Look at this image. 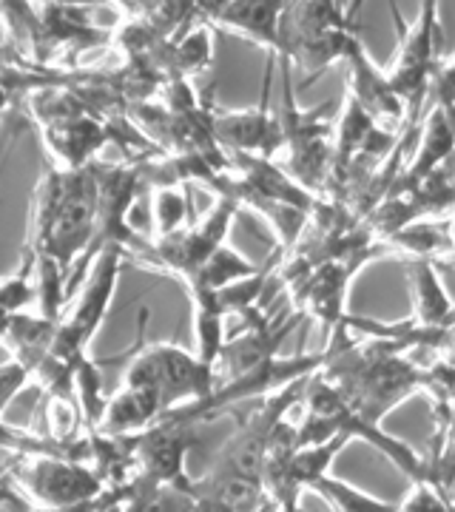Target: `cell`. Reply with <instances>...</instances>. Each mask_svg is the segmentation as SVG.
<instances>
[{
  "label": "cell",
  "instance_id": "obj_1",
  "mask_svg": "<svg viewBox=\"0 0 455 512\" xmlns=\"http://www.w3.org/2000/svg\"><path fill=\"white\" fill-rule=\"evenodd\" d=\"M325 365L319 376L342 396V402L367 424L382 421L427 384V365L410 362V348L396 339L364 336L359 342L350 325L328 333Z\"/></svg>",
  "mask_w": 455,
  "mask_h": 512
},
{
  "label": "cell",
  "instance_id": "obj_2",
  "mask_svg": "<svg viewBox=\"0 0 455 512\" xmlns=\"http://www.w3.org/2000/svg\"><path fill=\"white\" fill-rule=\"evenodd\" d=\"M97 231V177L94 168H57L40 171L32 220L23 256L49 262L69 279L66 291L72 299L86 279V259ZM69 305V302H66Z\"/></svg>",
  "mask_w": 455,
  "mask_h": 512
},
{
  "label": "cell",
  "instance_id": "obj_3",
  "mask_svg": "<svg viewBox=\"0 0 455 512\" xmlns=\"http://www.w3.org/2000/svg\"><path fill=\"white\" fill-rule=\"evenodd\" d=\"M123 384L148 390L163 407V416H168L208 402L217 390V376L194 350L174 342H151L131 353Z\"/></svg>",
  "mask_w": 455,
  "mask_h": 512
},
{
  "label": "cell",
  "instance_id": "obj_4",
  "mask_svg": "<svg viewBox=\"0 0 455 512\" xmlns=\"http://www.w3.org/2000/svg\"><path fill=\"white\" fill-rule=\"evenodd\" d=\"M123 262H126V254L120 248H106L97 256L89 276L83 279V285L77 288V293L69 299V305L57 319L55 339H52V348L46 356L69 367L72 373H77L80 362L89 359L91 339L97 336V330L103 328V322L109 316L117 282L123 274Z\"/></svg>",
  "mask_w": 455,
  "mask_h": 512
},
{
  "label": "cell",
  "instance_id": "obj_5",
  "mask_svg": "<svg viewBox=\"0 0 455 512\" xmlns=\"http://www.w3.org/2000/svg\"><path fill=\"white\" fill-rule=\"evenodd\" d=\"M282 72V111L279 123L285 134V171L310 194H322L333 157V120L328 109H299L293 94V66L276 60Z\"/></svg>",
  "mask_w": 455,
  "mask_h": 512
},
{
  "label": "cell",
  "instance_id": "obj_6",
  "mask_svg": "<svg viewBox=\"0 0 455 512\" xmlns=\"http://www.w3.org/2000/svg\"><path fill=\"white\" fill-rule=\"evenodd\" d=\"M3 476L40 510H74L109 490L91 467L55 453H15Z\"/></svg>",
  "mask_w": 455,
  "mask_h": 512
},
{
  "label": "cell",
  "instance_id": "obj_7",
  "mask_svg": "<svg viewBox=\"0 0 455 512\" xmlns=\"http://www.w3.org/2000/svg\"><path fill=\"white\" fill-rule=\"evenodd\" d=\"M239 205L228 197H217L208 217H200L182 228L177 234L165 239H148L146 251L134 262L143 265L154 274H165L177 282H185L200 271L202 265L217 254L219 248L228 242V234L234 228Z\"/></svg>",
  "mask_w": 455,
  "mask_h": 512
},
{
  "label": "cell",
  "instance_id": "obj_8",
  "mask_svg": "<svg viewBox=\"0 0 455 512\" xmlns=\"http://www.w3.org/2000/svg\"><path fill=\"white\" fill-rule=\"evenodd\" d=\"M393 23L399 29V52L396 63L387 72V80L393 86V92L399 94V100L407 106L410 126H419V111L424 100L430 97V83L436 77L438 63V3L436 0H424L421 3L419 18L413 23H404L399 12H393Z\"/></svg>",
  "mask_w": 455,
  "mask_h": 512
},
{
  "label": "cell",
  "instance_id": "obj_9",
  "mask_svg": "<svg viewBox=\"0 0 455 512\" xmlns=\"http://www.w3.org/2000/svg\"><path fill=\"white\" fill-rule=\"evenodd\" d=\"M197 441L200 433L194 421L182 419L177 413L157 419L148 430L131 436L134 478L188 498L194 478L185 473V458L197 447Z\"/></svg>",
  "mask_w": 455,
  "mask_h": 512
},
{
  "label": "cell",
  "instance_id": "obj_10",
  "mask_svg": "<svg viewBox=\"0 0 455 512\" xmlns=\"http://www.w3.org/2000/svg\"><path fill=\"white\" fill-rule=\"evenodd\" d=\"M273 63H276V57L268 55L262 97H259V103H256L254 109H219L217 103H214L211 131H214V140L228 154H248V157L276 160V154L285 146L279 114H273L271 109Z\"/></svg>",
  "mask_w": 455,
  "mask_h": 512
},
{
  "label": "cell",
  "instance_id": "obj_11",
  "mask_svg": "<svg viewBox=\"0 0 455 512\" xmlns=\"http://www.w3.org/2000/svg\"><path fill=\"white\" fill-rule=\"evenodd\" d=\"M197 18L214 32H231L265 49V55L279 52V18L282 0H208L197 3Z\"/></svg>",
  "mask_w": 455,
  "mask_h": 512
},
{
  "label": "cell",
  "instance_id": "obj_12",
  "mask_svg": "<svg viewBox=\"0 0 455 512\" xmlns=\"http://www.w3.org/2000/svg\"><path fill=\"white\" fill-rule=\"evenodd\" d=\"M347 69H350V83H347V97L356 100V106L384 131L390 134H404V128H410L407 106L399 100V94L393 92L387 72H382L364 49L359 40L350 55H347Z\"/></svg>",
  "mask_w": 455,
  "mask_h": 512
},
{
  "label": "cell",
  "instance_id": "obj_13",
  "mask_svg": "<svg viewBox=\"0 0 455 512\" xmlns=\"http://www.w3.org/2000/svg\"><path fill=\"white\" fill-rule=\"evenodd\" d=\"M413 157L407 160L404 171L399 174V180L393 183L390 191L396 188H410V185L421 183L424 177H430L436 168H441L444 163H450L455 157V131L447 111L430 109V114L424 117V123L419 126V134H416V143H413ZM387 191V194H390Z\"/></svg>",
  "mask_w": 455,
  "mask_h": 512
},
{
  "label": "cell",
  "instance_id": "obj_14",
  "mask_svg": "<svg viewBox=\"0 0 455 512\" xmlns=\"http://www.w3.org/2000/svg\"><path fill=\"white\" fill-rule=\"evenodd\" d=\"M407 276L413 285V316L407 322L419 330H447L455 325V302L441 282L436 262L407 259Z\"/></svg>",
  "mask_w": 455,
  "mask_h": 512
},
{
  "label": "cell",
  "instance_id": "obj_15",
  "mask_svg": "<svg viewBox=\"0 0 455 512\" xmlns=\"http://www.w3.org/2000/svg\"><path fill=\"white\" fill-rule=\"evenodd\" d=\"M157 419H163V407L148 390L120 384V390L106 396L94 430L103 436H137Z\"/></svg>",
  "mask_w": 455,
  "mask_h": 512
},
{
  "label": "cell",
  "instance_id": "obj_16",
  "mask_svg": "<svg viewBox=\"0 0 455 512\" xmlns=\"http://www.w3.org/2000/svg\"><path fill=\"white\" fill-rule=\"evenodd\" d=\"M197 208H194V194L188 183L154 185L151 188V237L165 239L197 222Z\"/></svg>",
  "mask_w": 455,
  "mask_h": 512
},
{
  "label": "cell",
  "instance_id": "obj_17",
  "mask_svg": "<svg viewBox=\"0 0 455 512\" xmlns=\"http://www.w3.org/2000/svg\"><path fill=\"white\" fill-rule=\"evenodd\" d=\"M262 268H265V262H262V265H256V262L245 259V256L239 254V251H234V248L225 242L217 254L211 256V259L202 265L197 274L182 282V288H185V291H188V288L219 291V288H228V285H234V282L251 279V276L259 274Z\"/></svg>",
  "mask_w": 455,
  "mask_h": 512
},
{
  "label": "cell",
  "instance_id": "obj_18",
  "mask_svg": "<svg viewBox=\"0 0 455 512\" xmlns=\"http://www.w3.org/2000/svg\"><path fill=\"white\" fill-rule=\"evenodd\" d=\"M433 439H430V456L427 461V476L438 484L444 493H453L455 487V402L447 416L433 419Z\"/></svg>",
  "mask_w": 455,
  "mask_h": 512
},
{
  "label": "cell",
  "instance_id": "obj_19",
  "mask_svg": "<svg viewBox=\"0 0 455 512\" xmlns=\"http://www.w3.org/2000/svg\"><path fill=\"white\" fill-rule=\"evenodd\" d=\"M310 490L319 495V498H325V504H328L330 512H399L396 504L382 501V498H376V495L364 493V490L347 484L342 478H333L330 473L319 478Z\"/></svg>",
  "mask_w": 455,
  "mask_h": 512
},
{
  "label": "cell",
  "instance_id": "obj_20",
  "mask_svg": "<svg viewBox=\"0 0 455 512\" xmlns=\"http://www.w3.org/2000/svg\"><path fill=\"white\" fill-rule=\"evenodd\" d=\"M100 512H168L165 490L134 478L126 487H109V501Z\"/></svg>",
  "mask_w": 455,
  "mask_h": 512
},
{
  "label": "cell",
  "instance_id": "obj_21",
  "mask_svg": "<svg viewBox=\"0 0 455 512\" xmlns=\"http://www.w3.org/2000/svg\"><path fill=\"white\" fill-rule=\"evenodd\" d=\"M413 490L396 504L399 512H453V493H444L433 481H410Z\"/></svg>",
  "mask_w": 455,
  "mask_h": 512
},
{
  "label": "cell",
  "instance_id": "obj_22",
  "mask_svg": "<svg viewBox=\"0 0 455 512\" xmlns=\"http://www.w3.org/2000/svg\"><path fill=\"white\" fill-rule=\"evenodd\" d=\"M430 100H433L436 109H455V55L441 57L436 77H433V83H430Z\"/></svg>",
  "mask_w": 455,
  "mask_h": 512
},
{
  "label": "cell",
  "instance_id": "obj_23",
  "mask_svg": "<svg viewBox=\"0 0 455 512\" xmlns=\"http://www.w3.org/2000/svg\"><path fill=\"white\" fill-rule=\"evenodd\" d=\"M436 359L447 362V365L455 370V325H450V328L444 330V339H441V345H438Z\"/></svg>",
  "mask_w": 455,
  "mask_h": 512
},
{
  "label": "cell",
  "instance_id": "obj_24",
  "mask_svg": "<svg viewBox=\"0 0 455 512\" xmlns=\"http://www.w3.org/2000/svg\"><path fill=\"white\" fill-rule=\"evenodd\" d=\"M0 507H23L26 510V501H23V495L9 484V478L3 476L0 478Z\"/></svg>",
  "mask_w": 455,
  "mask_h": 512
},
{
  "label": "cell",
  "instance_id": "obj_25",
  "mask_svg": "<svg viewBox=\"0 0 455 512\" xmlns=\"http://www.w3.org/2000/svg\"><path fill=\"white\" fill-rule=\"evenodd\" d=\"M15 111H18V100L6 92V86L0 83V120H6V123H9Z\"/></svg>",
  "mask_w": 455,
  "mask_h": 512
},
{
  "label": "cell",
  "instance_id": "obj_26",
  "mask_svg": "<svg viewBox=\"0 0 455 512\" xmlns=\"http://www.w3.org/2000/svg\"><path fill=\"white\" fill-rule=\"evenodd\" d=\"M188 501H191L188 512H228L225 507H219L217 501H208V498H188Z\"/></svg>",
  "mask_w": 455,
  "mask_h": 512
},
{
  "label": "cell",
  "instance_id": "obj_27",
  "mask_svg": "<svg viewBox=\"0 0 455 512\" xmlns=\"http://www.w3.org/2000/svg\"><path fill=\"white\" fill-rule=\"evenodd\" d=\"M441 111H444V109H441ZM447 117H450V123H453V131H455V109L447 111Z\"/></svg>",
  "mask_w": 455,
  "mask_h": 512
},
{
  "label": "cell",
  "instance_id": "obj_28",
  "mask_svg": "<svg viewBox=\"0 0 455 512\" xmlns=\"http://www.w3.org/2000/svg\"><path fill=\"white\" fill-rule=\"evenodd\" d=\"M296 512H310V510H305V507H302V504H299V510ZM325 512H330V510H325Z\"/></svg>",
  "mask_w": 455,
  "mask_h": 512
},
{
  "label": "cell",
  "instance_id": "obj_29",
  "mask_svg": "<svg viewBox=\"0 0 455 512\" xmlns=\"http://www.w3.org/2000/svg\"><path fill=\"white\" fill-rule=\"evenodd\" d=\"M0 353H6V350H3V348H0ZM3 362H6V359H0V365H3Z\"/></svg>",
  "mask_w": 455,
  "mask_h": 512
},
{
  "label": "cell",
  "instance_id": "obj_30",
  "mask_svg": "<svg viewBox=\"0 0 455 512\" xmlns=\"http://www.w3.org/2000/svg\"><path fill=\"white\" fill-rule=\"evenodd\" d=\"M453 512H455V501H453Z\"/></svg>",
  "mask_w": 455,
  "mask_h": 512
}]
</instances>
